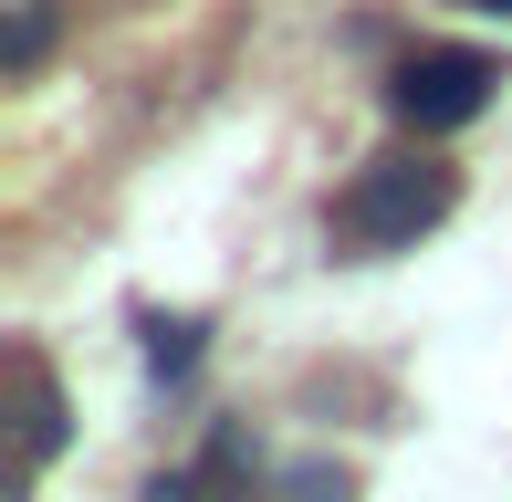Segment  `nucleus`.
<instances>
[{
  "label": "nucleus",
  "mask_w": 512,
  "mask_h": 502,
  "mask_svg": "<svg viewBox=\"0 0 512 502\" xmlns=\"http://www.w3.org/2000/svg\"><path fill=\"white\" fill-rule=\"evenodd\" d=\"M450 199H460V168L450 157H366L356 168V189L335 199V231L356 241V251H408L418 231H439L450 220Z\"/></svg>",
  "instance_id": "nucleus-1"
},
{
  "label": "nucleus",
  "mask_w": 512,
  "mask_h": 502,
  "mask_svg": "<svg viewBox=\"0 0 512 502\" xmlns=\"http://www.w3.org/2000/svg\"><path fill=\"white\" fill-rule=\"evenodd\" d=\"M492 95H502V53H481V42H418L398 74H387V116L418 126V136L471 126Z\"/></svg>",
  "instance_id": "nucleus-2"
},
{
  "label": "nucleus",
  "mask_w": 512,
  "mask_h": 502,
  "mask_svg": "<svg viewBox=\"0 0 512 502\" xmlns=\"http://www.w3.org/2000/svg\"><path fill=\"white\" fill-rule=\"evenodd\" d=\"M11 377H21V450H11V502H32V471L63 450V387H53V367H42V346H21V356H11Z\"/></svg>",
  "instance_id": "nucleus-3"
},
{
  "label": "nucleus",
  "mask_w": 512,
  "mask_h": 502,
  "mask_svg": "<svg viewBox=\"0 0 512 502\" xmlns=\"http://www.w3.org/2000/svg\"><path fill=\"white\" fill-rule=\"evenodd\" d=\"M199 346H209L199 314H147V367L168 377V387H189V377H199Z\"/></svg>",
  "instance_id": "nucleus-4"
},
{
  "label": "nucleus",
  "mask_w": 512,
  "mask_h": 502,
  "mask_svg": "<svg viewBox=\"0 0 512 502\" xmlns=\"http://www.w3.org/2000/svg\"><path fill=\"white\" fill-rule=\"evenodd\" d=\"M199 492H209V502H262V471H251V450L230 440V429L209 440V461H199Z\"/></svg>",
  "instance_id": "nucleus-5"
},
{
  "label": "nucleus",
  "mask_w": 512,
  "mask_h": 502,
  "mask_svg": "<svg viewBox=\"0 0 512 502\" xmlns=\"http://www.w3.org/2000/svg\"><path fill=\"white\" fill-rule=\"evenodd\" d=\"M42 42H53V0H32V11L0 32V63H11V74H32V63H42Z\"/></svg>",
  "instance_id": "nucleus-6"
},
{
  "label": "nucleus",
  "mask_w": 512,
  "mask_h": 502,
  "mask_svg": "<svg viewBox=\"0 0 512 502\" xmlns=\"http://www.w3.org/2000/svg\"><path fill=\"white\" fill-rule=\"evenodd\" d=\"M283 502H356V482L324 471V461H304V471H283Z\"/></svg>",
  "instance_id": "nucleus-7"
},
{
  "label": "nucleus",
  "mask_w": 512,
  "mask_h": 502,
  "mask_svg": "<svg viewBox=\"0 0 512 502\" xmlns=\"http://www.w3.org/2000/svg\"><path fill=\"white\" fill-rule=\"evenodd\" d=\"M136 502H209V492H199V471H157V482L136 492Z\"/></svg>",
  "instance_id": "nucleus-8"
},
{
  "label": "nucleus",
  "mask_w": 512,
  "mask_h": 502,
  "mask_svg": "<svg viewBox=\"0 0 512 502\" xmlns=\"http://www.w3.org/2000/svg\"><path fill=\"white\" fill-rule=\"evenodd\" d=\"M460 11H512V0H460Z\"/></svg>",
  "instance_id": "nucleus-9"
}]
</instances>
